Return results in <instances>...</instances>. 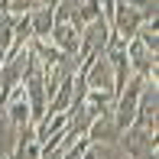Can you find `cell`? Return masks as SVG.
I'll use <instances>...</instances> for the list:
<instances>
[{
	"label": "cell",
	"instance_id": "30bf717a",
	"mask_svg": "<svg viewBox=\"0 0 159 159\" xmlns=\"http://www.w3.org/2000/svg\"><path fill=\"white\" fill-rule=\"evenodd\" d=\"M13 149H16V127L7 120L3 107H0V159H7Z\"/></svg>",
	"mask_w": 159,
	"mask_h": 159
},
{
	"label": "cell",
	"instance_id": "277c9868",
	"mask_svg": "<svg viewBox=\"0 0 159 159\" xmlns=\"http://www.w3.org/2000/svg\"><path fill=\"white\" fill-rule=\"evenodd\" d=\"M127 65H130V75H140V78H159V59L149 52L143 42L130 39L127 42Z\"/></svg>",
	"mask_w": 159,
	"mask_h": 159
},
{
	"label": "cell",
	"instance_id": "4fadbf2b",
	"mask_svg": "<svg viewBox=\"0 0 159 159\" xmlns=\"http://www.w3.org/2000/svg\"><path fill=\"white\" fill-rule=\"evenodd\" d=\"M133 159H159V156H156V149H153V153H143V156H133Z\"/></svg>",
	"mask_w": 159,
	"mask_h": 159
},
{
	"label": "cell",
	"instance_id": "8fae6325",
	"mask_svg": "<svg viewBox=\"0 0 159 159\" xmlns=\"http://www.w3.org/2000/svg\"><path fill=\"white\" fill-rule=\"evenodd\" d=\"M13 30H16V16L7 13V10H0V55L10 52V46H13Z\"/></svg>",
	"mask_w": 159,
	"mask_h": 159
},
{
	"label": "cell",
	"instance_id": "6da1fadb",
	"mask_svg": "<svg viewBox=\"0 0 159 159\" xmlns=\"http://www.w3.org/2000/svg\"><path fill=\"white\" fill-rule=\"evenodd\" d=\"M107 42H111V20L98 16L91 23H84L81 33H78V68H84L98 55H104Z\"/></svg>",
	"mask_w": 159,
	"mask_h": 159
},
{
	"label": "cell",
	"instance_id": "7a4b0ae2",
	"mask_svg": "<svg viewBox=\"0 0 159 159\" xmlns=\"http://www.w3.org/2000/svg\"><path fill=\"white\" fill-rule=\"evenodd\" d=\"M117 146L127 153V159L143 156V153H153V149H156V130H149V127H143V124H136V120H133V124L120 133Z\"/></svg>",
	"mask_w": 159,
	"mask_h": 159
},
{
	"label": "cell",
	"instance_id": "9c48e42d",
	"mask_svg": "<svg viewBox=\"0 0 159 159\" xmlns=\"http://www.w3.org/2000/svg\"><path fill=\"white\" fill-rule=\"evenodd\" d=\"M26 16H30V33H33V39H49V33H52V26H55L52 7H36V10L26 13Z\"/></svg>",
	"mask_w": 159,
	"mask_h": 159
},
{
	"label": "cell",
	"instance_id": "ba28073f",
	"mask_svg": "<svg viewBox=\"0 0 159 159\" xmlns=\"http://www.w3.org/2000/svg\"><path fill=\"white\" fill-rule=\"evenodd\" d=\"M78 33L81 30L71 26V23H55L52 33H49V42H52L62 55H78Z\"/></svg>",
	"mask_w": 159,
	"mask_h": 159
},
{
	"label": "cell",
	"instance_id": "7c38bea8",
	"mask_svg": "<svg viewBox=\"0 0 159 159\" xmlns=\"http://www.w3.org/2000/svg\"><path fill=\"white\" fill-rule=\"evenodd\" d=\"M136 42H143V46L149 49V52H159V33H156V20H149V23H143L140 30H136V36H133Z\"/></svg>",
	"mask_w": 159,
	"mask_h": 159
},
{
	"label": "cell",
	"instance_id": "3957f363",
	"mask_svg": "<svg viewBox=\"0 0 159 159\" xmlns=\"http://www.w3.org/2000/svg\"><path fill=\"white\" fill-rule=\"evenodd\" d=\"M136 124L159 130V81L156 78H146L140 88V98H136Z\"/></svg>",
	"mask_w": 159,
	"mask_h": 159
},
{
	"label": "cell",
	"instance_id": "8992f818",
	"mask_svg": "<svg viewBox=\"0 0 159 159\" xmlns=\"http://www.w3.org/2000/svg\"><path fill=\"white\" fill-rule=\"evenodd\" d=\"M65 127H68V117H65V114H46V117L36 124V136H33V140L39 143V149L42 146H52V143L65 133Z\"/></svg>",
	"mask_w": 159,
	"mask_h": 159
},
{
	"label": "cell",
	"instance_id": "52a82bcc",
	"mask_svg": "<svg viewBox=\"0 0 159 159\" xmlns=\"http://www.w3.org/2000/svg\"><path fill=\"white\" fill-rule=\"evenodd\" d=\"M84 140H88V143H117V140H120V127L114 124L111 111L101 114V117H94V124L88 127Z\"/></svg>",
	"mask_w": 159,
	"mask_h": 159
},
{
	"label": "cell",
	"instance_id": "5b68a950",
	"mask_svg": "<svg viewBox=\"0 0 159 159\" xmlns=\"http://www.w3.org/2000/svg\"><path fill=\"white\" fill-rule=\"evenodd\" d=\"M84 75V84L88 91H104V94H114V71H111V62L104 55H98L94 62H88L84 68H78Z\"/></svg>",
	"mask_w": 159,
	"mask_h": 159
}]
</instances>
